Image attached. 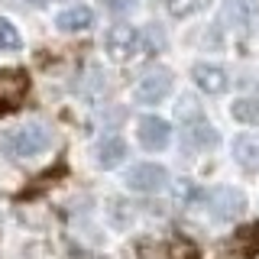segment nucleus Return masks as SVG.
<instances>
[{
    "label": "nucleus",
    "instance_id": "f257e3e1",
    "mask_svg": "<svg viewBox=\"0 0 259 259\" xmlns=\"http://www.w3.org/2000/svg\"><path fill=\"white\" fill-rule=\"evenodd\" d=\"M104 49L113 62H133L146 52V39L136 26H110L104 36Z\"/></svg>",
    "mask_w": 259,
    "mask_h": 259
},
{
    "label": "nucleus",
    "instance_id": "f03ea898",
    "mask_svg": "<svg viewBox=\"0 0 259 259\" xmlns=\"http://www.w3.org/2000/svg\"><path fill=\"white\" fill-rule=\"evenodd\" d=\"M7 146H10V152L16 159H32V156H42L49 146H52V133H49L46 126H39V123L20 126L10 140H7Z\"/></svg>",
    "mask_w": 259,
    "mask_h": 259
},
{
    "label": "nucleus",
    "instance_id": "7ed1b4c3",
    "mask_svg": "<svg viewBox=\"0 0 259 259\" xmlns=\"http://www.w3.org/2000/svg\"><path fill=\"white\" fill-rule=\"evenodd\" d=\"M29 94V75L23 68H0V113L16 110Z\"/></svg>",
    "mask_w": 259,
    "mask_h": 259
},
{
    "label": "nucleus",
    "instance_id": "20e7f679",
    "mask_svg": "<svg viewBox=\"0 0 259 259\" xmlns=\"http://www.w3.org/2000/svg\"><path fill=\"white\" fill-rule=\"evenodd\" d=\"M243 207H246V198H243V191L227 188V185H224V188H214V191H210V198H207L210 217H214V221H221V224L233 221V217H237Z\"/></svg>",
    "mask_w": 259,
    "mask_h": 259
},
{
    "label": "nucleus",
    "instance_id": "39448f33",
    "mask_svg": "<svg viewBox=\"0 0 259 259\" xmlns=\"http://www.w3.org/2000/svg\"><path fill=\"white\" fill-rule=\"evenodd\" d=\"M172 94V71L168 68H152L149 75L140 78L136 84V101L140 104H159Z\"/></svg>",
    "mask_w": 259,
    "mask_h": 259
},
{
    "label": "nucleus",
    "instance_id": "423d86ee",
    "mask_svg": "<svg viewBox=\"0 0 259 259\" xmlns=\"http://www.w3.org/2000/svg\"><path fill=\"white\" fill-rule=\"evenodd\" d=\"M168 182V172L162 165H156V162H143V165H133L126 175V185L130 191H140V194H152L159 188H165Z\"/></svg>",
    "mask_w": 259,
    "mask_h": 259
},
{
    "label": "nucleus",
    "instance_id": "0eeeda50",
    "mask_svg": "<svg viewBox=\"0 0 259 259\" xmlns=\"http://www.w3.org/2000/svg\"><path fill=\"white\" fill-rule=\"evenodd\" d=\"M136 136H140L143 149L162 152V149L168 146V140H172V126H168L162 117H143V120H140V130H136Z\"/></svg>",
    "mask_w": 259,
    "mask_h": 259
},
{
    "label": "nucleus",
    "instance_id": "6e6552de",
    "mask_svg": "<svg viewBox=\"0 0 259 259\" xmlns=\"http://www.w3.org/2000/svg\"><path fill=\"white\" fill-rule=\"evenodd\" d=\"M191 78H194V84H198L204 94H224L227 88H230L227 71L221 68V65H210V62H198L191 68Z\"/></svg>",
    "mask_w": 259,
    "mask_h": 259
},
{
    "label": "nucleus",
    "instance_id": "1a4fd4ad",
    "mask_svg": "<svg viewBox=\"0 0 259 259\" xmlns=\"http://www.w3.org/2000/svg\"><path fill=\"white\" fill-rule=\"evenodd\" d=\"M230 253L237 259H256L259 256V221L243 224L230 240Z\"/></svg>",
    "mask_w": 259,
    "mask_h": 259
},
{
    "label": "nucleus",
    "instance_id": "9d476101",
    "mask_svg": "<svg viewBox=\"0 0 259 259\" xmlns=\"http://www.w3.org/2000/svg\"><path fill=\"white\" fill-rule=\"evenodd\" d=\"M55 26L62 32H84L94 26V13L88 7H68V10H62L55 16Z\"/></svg>",
    "mask_w": 259,
    "mask_h": 259
},
{
    "label": "nucleus",
    "instance_id": "9b49d317",
    "mask_svg": "<svg viewBox=\"0 0 259 259\" xmlns=\"http://www.w3.org/2000/svg\"><path fill=\"white\" fill-rule=\"evenodd\" d=\"M233 159L246 172H259V136H237L233 140Z\"/></svg>",
    "mask_w": 259,
    "mask_h": 259
},
{
    "label": "nucleus",
    "instance_id": "f8f14e48",
    "mask_svg": "<svg viewBox=\"0 0 259 259\" xmlns=\"http://www.w3.org/2000/svg\"><path fill=\"white\" fill-rule=\"evenodd\" d=\"M123 159H126V143L120 136H104L101 146H97V162L104 168H117Z\"/></svg>",
    "mask_w": 259,
    "mask_h": 259
},
{
    "label": "nucleus",
    "instance_id": "ddd939ff",
    "mask_svg": "<svg viewBox=\"0 0 259 259\" xmlns=\"http://www.w3.org/2000/svg\"><path fill=\"white\" fill-rule=\"evenodd\" d=\"M188 130H185V136H188L191 146H198V149H207V146H217V130L207 123L204 117L194 120V123H185Z\"/></svg>",
    "mask_w": 259,
    "mask_h": 259
},
{
    "label": "nucleus",
    "instance_id": "4468645a",
    "mask_svg": "<svg viewBox=\"0 0 259 259\" xmlns=\"http://www.w3.org/2000/svg\"><path fill=\"white\" fill-rule=\"evenodd\" d=\"M172 198H175V204L188 207V204H198V201L204 198V191H201L198 185L191 182V178H178V182H175V188H172Z\"/></svg>",
    "mask_w": 259,
    "mask_h": 259
},
{
    "label": "nucleus",
    "instance_id": "2eb2a0df",
    "mask_svg": "<svg viewBox=\"0 0 259 259\" xmlns=\"http://www.w3.org/2000/svg\"><path fill=\"white\" fill-rule=\"evenodd\" d=\"M233 120L240 123H249V126H259V97H246V101H237L230 107Z\"/></svg>",
    "mask_w": 259,
    "mask_h": 259
},
{
    "label": "nucleus",
    "instance_id": "dca6fc26",
    "mask_svg": "<svg viewBox=\"0 0 259 259\" xmlns=\"http://www.w3.org/2000/svg\"><path fill=\"white\" fill-rule=\"evenodd\" d=\"M207 4H210V0H165L168 13H172V16H178V20H185V16H194V13H201Z\"/></svg>",
    "mask_w": 259,
    "mask_h": 259
},
{
    "label": "nucleus",
    "instance_id": "f3484780",
    "mask_svg": "<svg viewBox=\"0 0 259 259\" xmlns=\"http://www.w3.org/2000/svg\"><path fill=\"white\" fill-rule=\"evenodd\" d=\"M20 46H23V39L16 32V26L10 20H0V52H16Z\"/></svg>",
    "mask_w": 259,
    "mask_h": 259
},
{
    "label": "nucleus",
    "instance_id": "a211bd4d",
    "mask_svg": "<svg viewBox=\"0 0 259 259\" xmlns=\"http://www.w3.org/2000/svg\"><path fill=\"white\" fill-rule=\"evenodd\" d=\"M168 259H201V249L194 246L191 240L178 237V240L168 243Z\"/></svg>",
    "mask_w": 259,
    "mask_h": 259
},
{
    "label": "nucleus",
    "instance_id": "6ab92c4d",
    "mask_svg": "<svg viewBox=\"0 0 259 259\" xmlns=\"http://www.w3.org/2000/svg\"><path fill=\"white\" fill-rule=\"evenodd\" d=\"M204 113H201V104L194 101V97H182L178 101V120L182 123H194V120H201Z\"/></svg>",
    "mask_w": 259,
    "mask_h": 259
},
{
    "label": "nucleus",
    "instance_id": "aec40b11",
    "mask_svg": "<svg viewBox=\"0 0 259 259\" xmlns=\"http://www.w3.org/2000/svg\"><path fill=\"white\" fill-rule=\"evenodd\" d=\"M101 4L107 7L110 13H117V16H120V13H130V10H133L136 0H101Z\"/></svg>",
    "mask_w": 259,
    "mask_h": 259
},
{
    "label": "nucleus",
    "instance_id": "412c9836",
    "mask_svg": "<svg viewBox=\"0 0 259 259\" xmlns=\"http://www.w3.org/2000/svg\"><path fill=\"white\" fill-rule=\"evenodd\" d=\"M7 4H16V7H29V10H42L46 0H7Z\"/></svg>",
    "mask_w": 259,
    "mask_h": 259
},
{
    "label": "nucleus",
    "instance_id": "4be33fe9",
    "mask_svg": "<svg viewBox=\"0 0 259 259\" xmlns=\"http://www.w3.org/2000/svg\"><path fill=\"white\" fill-rule=\"evenodd\" d=\"M249 4H256V0H249Z\"/></svg>",
    "mask_w": 259,
    "mask_h": 259
}]
</instances>
